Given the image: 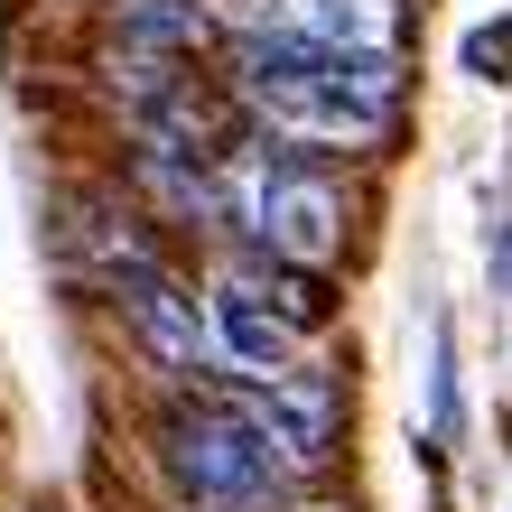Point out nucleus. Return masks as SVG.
I'll use <instances>...</instances> for the list:
<instances>
[{
	"label": "nucleus",
	"mask_w": 512,
	"mask_h": 512,
	"mask_svg": "<svg viewBox=\"0 0 512 512\" xmlns=\"http://www.w3.org/2000/svg\"><path fill=\"white\" fill-rule=\"evenodd\" d=\"M159 457L177 475V494L205 503V512H270L298 475H308L289 457V438L270 429L252 401H187V410H168Z\"/></svg>",
	"instance_id": "1"
},
{
	"label": "nucleus",
	"mask_w": 512,
	"mask_h": 512,
	"mask_svg": "<svg viewBox=\"0 0 512 512\" xmlns=\"http://www.w3.org/2000/svg\"><path fill=\"white\" fill-rule=\"evenodd\" d=\"M112 289H122V326H131V345H140L159 373H177V382L224 373L215 298L196 308V289H187V280H168V270H131V280H112Z\"/></svg>",
	"instance_id": "2"
},
{
	"label": "nucleus",
	"mask_w": 512,
	"mask_h": 512,
	"mask_svg": "<svg viewBox=\"0 0 512 512\" xmlns=\"http://www.w3.org/2000/svg\"><path fill=\"white\" fill-rule=\"evenodd\" d=\"M243 382H252L243 401H252L280 438H289V457L308 466V475L336 457V429H345V391H336V373H317L308 354H298L289 373H243Z\"/></svg>",
	"instance_id": "3"
},
{
	"label": "nucleus",
	"mask_w": 512,
	"mask_h": 512,
	"mask_svg": "<svg viewBox=\"0 0 512 512\" xmlns=\"http://www.w3.org/2000/svg\"><path fill=\"white\" fill-rule=\"evenodd\" d=\"M345 187L336 177H317V168H280V187H270V215H261V252H280V261H308L326 270L345 252Z\"/></svg>",
	"instance_id": "4"
},
{
	"label": "nucleus",
	"mask_w": 512,
	"mask_h": 512,
	"mask_svg": "<svg viewBox=\"0 0 512 512\" xmlns=\"http://www.w3.org/2000/svg\"><path fill=\"white\" fill-rule=\"evenodd\" d=\"M243 28H289L317 47H401V0H243Z\"/></svg>",
	"instance_id": "5"
},
{
	"label": "nucleus",
	"mask_w": 512,
	"mask_h": 512,
	"mask_svg": "<svg viewBox=\"0 0 512 512\" xmlns=\"http://www.w3.org/2000/svg\"><path fill=\"white\" fill-rule=\"evenodd\" d=\"M215 336H224V364L233 373H289L298 345H308V326L280 317L270 298H252V280H224L215 289Z\"/></svg>",
	"instance_id": "6"
},
{
	"label": "nucleus",
	"mask_w": 512,
	"mask_h": 512,
	"mask_svg": "<svg viewBox=\"0 0 512 512\" xmlns=\"http://www.w3.org/2000/svg\"><path fill=\"white\" fill-rule=\"evenodd\" d=\"M112 38L196 56L205 38H215V0H112Z\"/></svg>",
	"instance_id": "7"
},
{
	"label": "nucleus",
	"mask_w": 512,
	"mask_h": 512,
	"mask_svg": "<svg viewBox=\"0 0 512 512\" xmlns=\"http://www.w3.org/2000/svg\"><path fill=\"white\" fill-rule=\"evenodd\" d=\"M103 84H112V103L140 122V112H149V103H168L187 75H177V56H168V47H131V38H112V47H103Z\"/></svg>",
	"instance_id": "8"
},
{
	"label": "nucleus",
	"mask_w": 512,
	"mask_h": 512,
	"mask_svg": "<svg viewBox=\"0 0 512 512\" xmlns=\"http://www.w3.org/2000/svg\"><path fill=\"white\" fill-rule=\"evenodd\" d=\"M429 438L438 447L466 438V410H457V336H447V317L429 326Z\"/></svg>",
	"instance_id": "9"
},
{
	"label": "nucleus",
	"mask_w": 512,
	"mask_h": 512,
	"mask_svg": "<svg viewBox=\"0 0 512 512\" xmlns=\"http://www.w3.org/2000/svg\"><path fill=\"white\" fill-rule=\"evenodd\" d=\"M466 75H485V84H503V75H512V19L466 28Z\"/></svg>",
	"instance_id": "10"
},
{
	"label": "nucleus",
	"mask_w": 512,
	"mask_h": 512,
	"mask_svg": "<svg viewBox=\"0 0 512 512\" xmlns=\"http://www.w3.org/2000/svg\"><path fill=\"white\" fill-rule=\"evenodd\" d=\"M485 270H494V298H512V215L485 233Z\"/></svg>",
	"instance_id": "11"
}]
</instances>
